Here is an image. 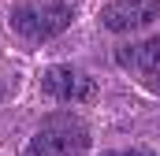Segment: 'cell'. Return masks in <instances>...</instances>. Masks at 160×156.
<instances>
[{
	"mask_svg": "<svg viewBox=\"0 0 160 156\" xmlns=\"http://www.w3.org/2000/svg\"><path fill=\"white\" fill-rule=\"evenodd\" d=\"M89 149V126L71 112H56L38 126L26 156H82Z\"/></svg>",
	"mask_w": 160,
	"mask_h": 156,
	"instance_id": "6da1fadb",
	"label": "cell"
},
{
	"mask_svg": "<svg viewBox=\"0 0 160 156\" xmlns=\"http://www.w3.org/2000/svg\"><path fill=\"white\" fill-rule=\"evenodd\" d=\"M75 19V7L63 0H45V4H19L11 7V26L30 41H48L63 34Z\"/></svg>",
	"mask_w": 160,
	"mask_h": 156,
	"instance_id": "7a4b0ae2",
	"label": "cell"
},
{
	"mask_svg": "<svg viewBox=\"0 0 160 156\" xmlns=\"http://www.w3.org/2000/svg\"><path fill=\"white\" fill-rule=\"evenodd\" d=\"M160 19V0H112L108 7H101V26L104 30H142Z\"/></svg>",
	"mask_w": 160,
	"mask_h": 156,
	"instance_id": "3957f363",
	"label": "cell"
},
{
	"mask_svg": "<svg viewBox=\"0 0 160 156\" xmlns=\"http://www.w3.org/2000/svg\"><path fill=\"white\" fill-rule=\"evenodd\" d=\"M41 89H45L48 97H56V100H67V104H75V100H93V97H97L93 78L75 71V67H48V71L41 75Z\"/></svg>",
	"mask_w": 160,
	"mask_h": 156,
	"instance_id": "277c9868",
	"label": "cell"
},
{
	"mask_svg": "<svg viewBox=\"0 0 160 156\" xmlns=\"http://www.w3.org/2000/svg\"><path fill=\"white\" fill-rule=\"evenodd\" d=\"M116 63L127 71H138V75H160V34L149 41H138V45H123L116 52Z\"/></svg>",
	"mask_w": 160,
	"mask_h": 156,
	"instance_id": "5b68a950",
	"label": "cell"
},
{
	"mask_svg": "<svg viewBox=\"0 0 160 156\" xmlns=\"http://www.w3.org/2000/svg\"><path fill=\"white\" fill-rule=\"evenodd\" d=\"M101 156H157L153 149H116V153H101Z\"/></svg>",
	"mask_w": 160,
	"mask_h": 156,
	"instance_id": "8992f818",
	"label": "cell"
},
{
	"mask_svg": "<svg viewBox=\"0 0 160 156\" xmlns=\"http://www.w3.org/2000/svg\"><path fill=\"white\" fill-rule=\"evenodd\" d=\"M11 89H15V82H11V78H4V75H0V100H4V97H8Z\"/></svg>",
	"mask_w": 160,
	"mask_h": 156,
	"instance_id": "52a82bcc",
	"label": "cell"
},
{
	"mask_svg": "<svg viewBox=\"0 0 160 156\" xmlns=\"http://www.w3.org/2000/svg\"><path fill=\"white\" fill-rule=\"evenodd\" d=\"M145 89H153V93H160V75H149V78H145Z\"/></svg>",
	"mask_w": 160,
	"mask_h": 156,
	"instance_id": "ba28073f",
	"label": "cell"
}]
</instances>
